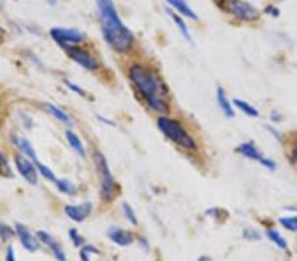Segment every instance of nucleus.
Returning a JSON list of instances; mask_svg holds the SVG:
<instances>
[{
  "label": "nucleus",
  "instance_id": "obj_35",
  "mask_svg": "<svg viewBox=\"0 0 297 261\" xmlns=\"http://www.w3.org/2000/svg\"><path fill=\"white\" fill-rule=\"evenodd\" d=\"M271 120L272 122H280L281 120V115L280 112H277V111H272L271 112Z\"/></svg>",
  "mask_w": 297,
  "mask_h": 261
},
{
  "label": "nucleus",
  "instance_id": "obj_31",
  "mask_svg": "<svg viewBox=\"0 0 297 261\" xmlns=\"http://www.w3.org/2000/svg\"><path fill=\"white\" fill-rule=\"evenodd\" d=\"M243 236L247 237V239H251V240H259L260 239L259 234L256 231H254V230H251V228L244 230V231H243Z\"/></svg>",
  "mask_w": 297,
  "mask_h": 261
},
{
  "label": "nucleus",
  "instance_id": "obj_37",
  "mask_svg": "<svg viewBox=\"0 0 297 261\" xmlns=\"http://www.w3.org/2000/svg\"><path fill=\"white\" fill-rule=\"evenodd\" d=\"M197 261H210V259H209L208 256H202V257H200V259H198Z\"/></svg>",
  "mask_w": 297,
  "mask_h": 261
},
{
  "label": "nucleus",
  "instance_id": "obj_33",
  "mask_svg": "<svg viewBox=\"0 0 297 261\" xmlns=\"http://www.w3.org/2000/svg\"><path fill=\"white\" fill-rule=\"evenodd\" d=\"M264 12L268 13V15H271V16L276 17V16H279V13H280V11L276 8L275 5H268L267 8L264 9Z\"/></svg>",
  "mask_w": 297,
  "mask_h": 261
},
{
  "label": "nucleus",
  "instance_id": "obj_7",
  "mask_svg": "<svg viewBox=\"0 0 297 261\" xmlns=\"http://www.w3.org/2000/svg\"><path fill=\"white\" fill-rule=\"evenodd\" d=\"M51 36L59 47L66 48L69 45H77L86 40V36L77 29H65V28H53L51 29Z\"/></svg>",
  "mask_w": 297,
  "mask_h": 261
},
{
  "label": "nucleus",
  "instance_id": "obj_16",
  "mask_svg": "<svg viewBox=\"0 0 297 261\" xmlns=\"http://www.w3.org/2000/svg\"><path fill=\"white\" fill-rule=\"evenodd\" d=\"M65 136H66V140H68L69 145L73 148V151L76 152L78 156L81 157V158H85L86 157V151L85 147H83V143L80 139V136L77 135L76 132H73V130H68L65 132Z\"/></svg>",
  "mask_w": 297,
  "mask_h": 261
},
{
  "label": "nucleus",
  "instance_id": "obj_2",
  "mask_svg": "<svg viewBox=\"0 0 297 261\" xmlns=\"http://www.w3.org/2000/svg\"><path fill=\"white\" fill-rule=\"evenodd\" d=\"M101 29L105 41L112 51L126 53L132 48L135 37L120 20L112 0H97Z\"/></svg>",
  "mask_w": 297,
  "mask_h": 261
},
{
  "label": "nucleus",
  "instance_id": "obj_19",
  "mask_svg": "<svg viewBox=\"0 0 297 261\" xmlns=\"http://www.w3.org/2000/svg\"><path fill=\"white\" fill-rule=\"evenodd\" d=\"M55 187L58 189L59 193L66 194V195H76L78 189L77 186L73 183L72 181L69 180H65V178H57V181L54 182Z\"/></svg>",
  "mask_w": 297,
  "mask_h": 261
},
{
  "label": "nucleus",
  "instance_id": "obj_22",
  "mask_svg": "<svg viewBox=\"0 0 297 261\" xmlns=\"http://www.w3.org/2000/svg\"><path fill=\"white\" fill-rule=\"evenodd\" d=\"M267 236L272 243H275L276 247H279L280 249L288 248V243H287V240H285L284 237H283L279 232L276 231V230H271V228L267 230Z\"/></svg>",
  "mask_w": 297,
  "mask_h": 261
},
{
  "label": "nucleus",
  "instance_id": "obj_30",
  "mask_svg": "<svg viewBox=\"0 0 297 261\" xmlns=\"http://www.w3.org/2000/svg\"><path fill=\"white\" fill-rule=\"evenodd\" d=\"M65 83H66V86H68L70 91L76 93L77 95H80V97H86V93L81 89V87H80V86H77V84L72 83V82H69V80H66Z\"/></svg>",
  "mask_w": 297,
  "mask_h": 261
},
{
  "label": "nucleus",
  "instance_id": "obj_1",
  "mask_svg": "<svg viewBox=\"0 0 297 261\" xmlns=\"http://www.w3.org/2000/svg\"><path fill=\"white\" fill-rule=\"evenodd\" d=\"M128 77L151 110L159 114L169 112V91L155 70L140 63H135L128 70Z\"/></svg>",
  "mask_w": 297,
  "mask_h": 261
},
{
  "label": "nucleus",
  "instance_id": "obj_25",
  "mask_svg": "<svg viewBox=\"0 0 297 261\" xmlns=\"http://www.w3.org/2000/svg\"><path fill=\"white\" fill-rule=\"evenodd\" d=\"M279 222H280V224L285 230L292 232L297 231V215H295V216H284V218H280Z\"/></svg>",
  "mask_w": 297,
  "mask_h": 261
},
{
  "label": "nucleus",
  "instance_id": "obj_32",
  "mask_svg": "<svg viewBox=\"0 0 297 261\" xmlns=\"http://www.w3.org/2000/svg\"><path fill=\"white\" fill-rule=\"evenodd\" d=\"M260 164L263 165L264 168L270 169V170H275V168H276V164L273 162V161L270 160V158H264V157H263V160L260 161Z\"/></svg>",
  "mask_w": 297,
  "mask_h": 261
},
{
  "label": "nucleus",
  "instance_id": "obj_14",
  "mask_svg": "<svg viewBox=\"0 0 297 261\" xmlns=\"http://www.w3.org/2000/svg\"><path fill=\"white\" fill-rule=\"evenodd\" d=\"M13 143L19 148V151L22 152V155L28 157V158L33 161V162L38 161L36 151H34V148L32 147V144H30L28 140L24 139V137H17V136H15V137H13Z\"/></svg>",
  "mask_w": 297,
  "mask_h": 261
},
{
  "label": "nucleus",
  "instance_id": "obj_34",
  "mask_svg": "<svg viewBox=\"0 0 297 261\" xmlns=\"http://www.w3.org/2000/svg\"><path fill=\"white\" fill-rule=\"evenodd\" d=\"M5 261H16V257H15V251H13L12 247H8V248H7V253H5Z\"/></svg>",
  "mask_w": 297,
  "mask_h": 261
},
{
  "label": "nucleus",
  "instance_id": "obj_11",
  "mask_svg": "<svg viewBox=\"0 0 297 261\" xmlns=\"http://www.w3.org/2000/svg\"><path fill=\"white\" fill-rule=\"evenodd\" d=\"M36 236H37V239L43 244H45L48 247V248L51 249L52 253L54 255V257L57 259L58 261H68V259H66V255H65L64 249H62V247L57 243V241L54 240V237L51 235V234H48L47 231H43V230H40V231H37V234H36Z\"/></svg>",
  "mask_w": 297,
  "mask_h": 261
},
{
  "label": "nucleus",
  "instance_id": "obj_8",
  "mask_svg": "<svg viewBox=\"0 0 297 261\" xmlns=\"http://www.w3.org/2000/svg\"><path fill=\"white\" fill-rule=\"evenodd\" d=\"M13 160L20 176L30 185H36L38 181V170L36 168V164H33L32 160H29L24 155H16L13 157Z\"/></svg>",
  "mask_w": 297,
  "mask_h": 261
},
{
  "label": "nucleus",
  "instance_id": "obj_6",
  "mask_svg": "<svg viewBox=\"0 0 297 261\" xmlns=\"http://www.w3.org/2000/svg\"><path fill=\"white\" fill-rule=\"evenodd\" d=\"M64 51L68 54L69 58L73 59L78 65H81L82 68L89 70V72H95L99 68V62L97 61V58H94L93 55L83 48L77 47V45H69V47L64 48Z\"/></svg>",
  "mask_w": 297,
  "mask_h": 261
},
{
  "label": "nucleus",
  "instance_id": "obj_26",
  "mask_svg": "<svg viewBox=\"0 0 297 261\" xmlns=\"http://www.w3.org/2000/svg\"><path fill=\"white\" fill-rule=\"evenodd\" d=\"M122 210H123V214L126 216V219L132 224V226H136L137 224V218H136V214L134 209H132L131 205H128L127 202H124L122 205Z\"/></svg>",
  "mask_w": 297,
  "mask_h": 261
},
{
  "label": "nucleus",
  "instance_id": "obj_23",
  "mask_svg": "<svg viewBox=\"0 0 297 261\" xmlns=\"http://www.w3.org/2000/svg\"><path fill=\"white\" fill-rule=\"evenodd\" d=\"M34 164H36V168H37L38 173H40V174H41L45 180L53 182V183L57 181V177H55L54 173H53V170H52L51 168H48L47 165H43L41 162H40V161H36Z\"/></svg>",
  "mask_w": 297,
  "mask_h": 261
},
{
  "label": "nucleus",
  "instance_id": "obj_28",
  "mask_svg": "<svg viewBox=\"0 0 297 261\" xmlns=\"http://www.w3.org/2000/svg\"><path fill=\"white\" fill-rule=\"evenodd\" d=\"M15 234L13 230L9 226H7L3 222H0V237H1V240H8L12 237V235Z\"/></svg>",
  "mask_w": 297,
  "mask_h": 261
},
{
  "label": "nucleus",
  "instance_id": "obj_3",
  "mask_svg": "<svg viewBox=\"0 0 297 261\" xmlns=\"http://www.w3.org/2000/svg\"><path fill=\"white\" fill-rule=\"evenodd\" d=\"M157 127L162 130V133L169 139L172 143H174L178 147L184 148L187 151L195 152L197 151V144L195 140L191 137V135L187 130V128L176 119L168 118V116H159L157 119Z\"/></svg>",
  "mask_w": 297,
  "mask_h": 261
},
{
  "label": "nucleus",
  "instance_id": "obj_27",
  "mask_svg": "<svg viewBox=\"0 0 297 261\" xmlns=\"http://www.w3.org/2000/svg\"><path fill=\"white\" fill-rule=\"evenodd\" d=\"M69 237H70V240H72V243L74 247H77V248L83 247V243H85V240H83V237L80 235V232H78L77 228H70V230H69Z\"/></svg>",
  "mask_w": 297,
  "mask_h": 261
},
{
  "label": "nucleus",
  "instance_id": "obj_24",
  "mask_svg": "<svg viewBox=\"0 0 297 261\" xmlns=\"http://www.w3.org/2000/svg\"><path fill=\"white\" fill-rule=\"evenodd\" d=\"M0 176L1 177H12V169L9 166V162L7 160V157L3 155V153H0Z\"/></svg>",
  "mask_w": 297,
  "mask_h": 261
},
{
  "label": "nucleus",
  "instance_id": "obj_9",
  "mask_svg": "<svg viewBox=\"0 0 297 261\" xmlns=\"http://www.w3.org/2000/svg\"><path fill=\"white\" fill-rule=\"evenodd\" d=\"M15 232H16L19 240L22 243V245L27 251L29 252H36L40 248V240L37 239V236L33 235L24 224L16 223L15 226Z\"/></svg>",
  "mask_w": 297,
  "mask_h": 261
},
{
  "label": "nucleus",
  "instance_id": "obj_15",
  "mask_svg": "<svg viewBox=\"0 0 297 261\" xmlns=\"http://www.w3.org/2000/svg\"><path fill=\"white\" fill-rule=\"evenodd\" d=\"M166 3H168L170 7H173L181 16H185L188 17V19H191V20H197V19H198V16H197L194 11L188 5V3L185 0H166Z\"/></svg>",
  "mask_w": 297,
  "mask_h": 261
},
{
  "label": "nucleus",
  "instance_id": "obj_4",
  "mask_svg": "<svg viewBox=\"0 0 297 261\" xmlns=\"http://www.w3.org/2000/svg\"><path fill=\"white\" fill-rule=\"evenodd\" d=\"M94 162H95V168L101 182V189H99L101 199L106 203L112 202L119 193V185L115 181L110 166L107 164L106 157L103 156L102 152L97 151L94 153Z\"/></svg>",
  "mask_w": 297,
  "mask_h": 261
},
{
  "label": "nucleus",
  "instance_id": "obj_21",
  "mask_svg": "<svg viewBox=\"0 0 297 261\" xmlns=\"http://www.w3.org/2000/svg\"><path fill=\"white\" fill-rule=\"evenodd\" d=\"M168 13H169V16L172 17V20L174 21V24L177 26V28L180 29V32H181V34H183L184 37L187 38V40H190L189 28H188V26L185 24V21H184V19L181 17V15H177V13L172 12V11H168Z\"/></svg>",
  "mask_w": 297,
  "mask_h": 261
},
{
  "label": "nucleus",
  "instance_id": "obj_29",
  "mask_svg": "<svg viewBox=\"0 0 297 261\" xmlns=\"http://www.w3.org/2000/svg\"><path fill=\"white\" fill-rule=\"evenodd\" d=\"M90 253H97V255H99V251H98L95 247H93V245H83V248L81 249L82 261H90Z\"/></svg>",
  "mask_w": 297,
  "mask_h": 261
},
{
  "label": "nucleus",
  "instance_id": "obj_10",
  "mask_svg": "<svg viewBox=\"0 0 297 261\" xmlns=\"http://www.w3.org/2000/svg\"><path fill=\"white\" fill-rule=\"evenodd\" d=\"M64 210L65 214L68 215L69 219L74 220L77 223H81L91 214L93 205L90 202L80 203V205H76V206L74 205H66Z\"/></svg>",
  "mask_w": 297,
  "mask_h": 261
},
{
  "label": "nucleus",
  "instance_id": "obj_5",
  "mask_svg": "<svg viewBox=\"0 0 297 261\" xmlns=\"http://www.w3.org/2000/svg\"><path fill=\"white\" fill-rule=\"evenodd\" d=\"M218 7L242 21H255L260 17L259 9L243 0H216Z\"/></svg>",
  "mask_w": 297,
  "mask_h": 261
},
{
  "label": "nucleus",
  "instance_id": "obj_18",
  "mask_svg": "<svg viewBox=\"0 0 297 261\" xmlns=\"http://www.w3.org/2000/svg\"><path fill=\"white\" fill-rule=\"evenodd\" d=\"M44 110L47 111L48 114H51L53 118H55L61 123H64V124H68V126H72L73 124L70 116L64 110H61L59 107H57V105L52 104V103H44Z\"/></svg>",
  "mask_w": 297,
  "mask_h": 261
},
{
  "label": "nucleus",
  "instance_id": "obj_20",
  "mask_svg": "<svg viewBox=\"0 0 297 261\" xmlns=\"http://www.w3.org/2000/svg\"><path fill=\"white\" fill-rule=\"evenodd\" d=\"M234 104L237 105L238 110H241L246 115L251 116V118H258V116H259V111L256 110L254 105H251L250 103H247V102L241 101V99H234Z\"/></svg>",
  "mask_w": 297,
  "mask_h": 261
},
{
  "label": "nucleus",
  "instance_id": "obj_12",
  "mask_svg": "<svg viewBox=\"0 0 297 261\" xmlns=\"http://www.w3.org/2000/svg\"><path fill=\"white\" fill-rule=\"evenodd\" d=\"M108 237L112 243H115L119 247H128L135 241V236L134 234L127 230H123L120 227H110L108 228Z\"/></svg>",
  "mask_w": 297,
  "mask_h": 261
},
{
  "label": "nucleus",
  "instance_id": "obj_36",
  "mask_svg": "<svg viewBox=\"0 0 297 261\" xmlns=\"http://www.w3.org/2000/svg\"><path fill=\"white\" fill-rule=\"evenodd\" d=\"M292 155H293V158H295V161H296V164H297V148H295V149H293Z\"/></svg>",
  "mask_w": 297,
  "mask_h": 261
},
{
  "label": "nucleus",
  "instance_id": "obj_17",
  "mask_svg": "<svg viewBox=\"0 0 297 261\" xmlns=\"http://www.w3.org/2000/svg\"><path fill=\"white\" fill-rule=\"evenodd\" d=\"M216 101H218V104L221 107L222 112H223L227 118H234V116H235L233 104H231V102L229 101V98L226 95L225 90L221 89V87L216 90Z\"/></svg>",
  "mask_w": 297,
  "mask_h": 261
},
{
  "label": "nucleus",
  "instance_id": "obj_13",
  "mask_svg": "<svg viewBox=\"0 0 297 261\" xmlns=\"http://www.w3.org/2000/svg\"><path fill=\"white\" fill-rule=\"evenodd\" d=\"M237 152L239 155H242V156L247 157V158H250L252 161H259L260 162V161L263 160L262 152L255 147L252 143H242L237 148Z\"/></svg>",
  "mask_w": 297,
  "mask_h": 261
},
{
  "label": "nucleus",
  "instance_id": "obj_38",
  "mask_svg": "<svg viewBox=\"0 0 297 261\" xmlns=\"http://www.w3.org/2000/svg\"><path fill=\"white\" fill-rule=\"evenodd\" d=\"M47 1L51 5H55V4H57V0H47Z\"/></svg>",
  "mask_w": 297,
  "mask_h": 261
},
{
  "label": "nucleus",
  "instance_id": "obj_39",
  "mask_svg": "<svg viewBox=\"0 0 297 261\" xmlns=\"http://www.w3.org/2000/svg\"><path fill=\"white\" fill-rule=\"evenodd\" d=\"M0 107H1V101H0Z\"/></svg>",
  "mask_w": 297,
  "mask_h": 261
}]
</instances>
